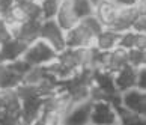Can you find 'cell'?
<instances>
[{
	"instance_id": "obj_17",
	"label": "cell",
	"mask_w": 146,
	"mask_h": 125,
	"mask_svg": "<svg viewBox=\"0 0 146 125\" xmlns=\"http://www.w3.org/2000/svg\"><path fill=\"white\" fill-rule=\"evenodd\" d=\"M92 78H94V84L100 86L102 90H106L107 94L111 92H117L115 86V78H113V72L107 71L104 68H96L92 71Z\"/></svg>"
},
{
	"instance_id": "obj_31",
	"label": "cell",
	"mask_w": 146,
	"mask_h": 125,
	"mask_svg": "<svg viewBox=\"0 0 146 125\" xmlns=\"http://www.w3.org/2000/svg\"><path fill=\"white\" fill-rule=\"evenodd\" d=\"M11 38V32H9V27L6 24V21L0 18V44L2 42H5L6 39H9Z\"/></svg>"
},
{
	"instance_id": "obj_32",
	"label": "cell",
	"mask_w": 146,
	"mask_h": 125,
	"mask_svg": "<svg viewBox=\"0 0 146 125\" xmlns=\"http://www.w3.org/2000/svg\"><path fill=\"white\" fill-rule=\"evenodd\" d=\"M14 3H15V0H0V18L12 8Z\"/></svg>"
},
{
	"instance_id": "obj_18",
	"label": "cell",
	"mask_w": 146,
	"mask_h": 125,
	"mask_svg": "<svg viewBox=\"0 0 146 125\" xmlns=\"http://www.w3.org/2000/svg\"><path fill=\"white\" fill-rule=\"evenodd\" d=\"M119 45L127 48H146V33H139L134 30L122 32L119 36Z\"/></svg>"
},
{
	"instance_id": "obj_23",
	"label": "cell",
	"mask_w": 146,
	"mask_h": 125,
	"mask_svg": "<svg viewBox=\"0 0 146 125\" xmlns=\"http://www.w3.org/2000/svg\"><path fill=\"white\" fill-rule=\"evenodd\" d=\"M128 65L140 68L146 65V48H129L128 50Z\"/></svg>"
},
{
	"instance_id": "obj_5",
	"label": "cell",
	"mask_w": 146,
	"mask_h": 125,
	"mask_svg": "<svg viewBox=\"0 0 146 125\" xmlns=\"http://www.w3.org/2000/svg\"><path fill=\"white\" fill-rule=\"evenodd\" d=\"M89 124H96V125L117 124V115H116L115 107L109 101L92 102V112H90Z\"/></svg>"
},
{
	"instance_id": "obj_13",
	"label": "cell",
	"mask_w": 146,
	"mask_h": 125,
	"mask_svg": "<svg viewBox=\"0 0 146 125\" xmlns=\"http://www.w3.org/2000/svg\"><path fill=\"white\" fill-rule=\"evenodd\" d=\"M90 112H92V101L90 100H86L83 102L74 104L72 108L69 110V113L66 115V118H65V124H77V125L89 124Z\"/></svg>"
},
{
	"instance_id": "obj_19",
	"label": "cell",
	"mask_w": 146,
	"mask_h": 125,
	"mask_svg": "<svg viewBox=\"0 0 146 125\" xmlns=\"http://www.w3.org/2000/svg\"><path fill=\"white\" fill-rule=\"evenodd\" d=\"M36 86V90H38V95L45 98V96L54 94V92L59 89V80L51 74H45L38 83L35 84Z\"/></svg>"
},
{
	"instance_id": "obj_29",
	"label": "cell",
	"mask_w": 146,
	"mask_h": 125,
	"mask_svg": "<svg viewBox=\"0 0 146 125\" xmlns=\"http://www.w3.org/2000/svg\"><path fill=\"white\" fill-rule=\"evenodd\" d=\"M131 30L139 32V33H146V14H140L139 17L134 20L131 26Z\"/></svg>"
},
{
	"instance_id": "obj_25",
	"label": "cell",
	"mask_w": 146,
	"mask_h": 125,
	"mask_svg": "<svg viewBox=\"0 0 146 125\" xmlns=\"http://www.w3.org/2000/svg\"><path fill=\"white\" fill-rule=\"evenodd\" d=\"M72 6L80 20L94 14V5L90 3V0H72Z\"/></svg>"
},
{
	"instance_id": "obj_4",
	"label": "cell",
	"mask_w": 146,
	"mask_h": 125,
	"mask_svg": "<svg viewBox=\"0 0 146 125\" xmlns=\"http://www.w3.org/2000/svg\"><path fill=\"white\" fill-rule=\"evenodd\" d=\"M41 21L42 20H26L23 23H11L8 24L11 36L14 38H20L24 42H33L35 39L39 38V32H41Z\"/></svg>"
},
{
	"instance_id": "obj_35",
	"label": "cell",
	"mask_w": 146,
	"mask_h": 125,
	"mask_svg": "<svg viewBox=\"0 0 146 125\" xmlns=\"http://www.w3.org/2000/svg\"><path fill=\"white\" fill-rule=\"evenodd\" d=\"M24 2H39V0H24Z\"/></svg>"
},
{
	"instance_id": "obj_33",
	"label": "cell",
	"mask_w": 146,
	"mask_h": 125,
	"mask_svg": "<svg viewBox=\"0 0 146 125\" xmlns=\"http://www.w3.org/2000/svg\"><path fill=\"white\" fill-rule=\"evenodd\" d=\"M110 2L117 5V6H125V5H134L136 0H110Z\"/></svg>"
},
{
	"instance_id": "obj_34",
	"label": "cell",
	"mask_w": 146,
	"mask_h": 125,
	"mask_svg": "<svg viewBox=\"0 0 146 125\" xmlns=\"http://www.w3.org/2000/svg\"><path fill=\"white\" fill-rule=\"evenodd\" d=\"M2 113H3V110L0 108V124H2Z\"/></svg>"
},
{
	"instance_id": "obj_36",
	"label": "cell",
	"mask_w": 146,
	"mask_h": 125,
	"mask_svg": "<svg viewBox=\"0 0 146 125\" xmlns=\"http://www.w3.org/2000/svg\"><path fill=\"white\" fill-rule=\"evenodd\" d=\"M0 62H2V56H0Z\"/></svg>"
},
{
	"instance_id": "obj_24",
	"label": "cell",
	"mask_w": 146,
	"mask_h": 125,
	"mask_svg": "<svg viewBox=\"0 0 146 125\" xmlns=\"http://www.w3.org/2000/svg\"><path fill=\"white\" fill-rule=\"evenodd\" d=\"M59 3H60V0H39L41 12H42V20H45V18H54L57 9H59Z\"/></svg>"
},
{
	"instance_id": "obj_3",
	"label": "cell",
	"mask_w": 146,
	"mask_h": 125,
	"mask_svg": "<svg viewBox=\"0 0 146 125\" xmlns=\"http://www.w3.org/2000/svg\"><path fill=\"white\" fill-rule=\"evenodd\" d=\"M65 42L66 47L78 48V47H94L95 35L86 27L82 21H78L71 29L65 30Z\"/></svg>"
},
{
	"instance_id": "obj_1",
	"label": "cell",
	"mask_w": 146,
	"mask_h": 125,
	"mask_svg": "<svg viewBox=\"0 0 146 125\" xmlns=\"http://www.w3.org/2000/svg\"><path fill=\"white\" fill-rule=\"evenodd\" d=\"M56 57H57V51L41 38L30 42L23 54V59L30 65H45L48 62L54 61Z\"/></svg>"
},
{
	"instance_id": "obj_27",
	"label": "cell",
	"mask_w": 146,
	"mask_h": 125,
	"mask_svg": "<svg viewBox=\"0 0 146 125\" xmlns=\"http://www.w3.org/2000/svg\"><path fill=\"white\" fill-rule=\"evenodd\" d=\"M80 21H82V23H83L86 27H88V29H89V30H90L95 36L98 35L102 29H104V26H102V24L100 23V20L96 18L94 14H92V15H88V17H84V18H82Z\"/></svg>"
},
{
	"instance_id": "obj_21",
	"label": "cell",
	"mask_w": 146,
	"mask_h": 125,
	"mask_svg": "<svg viewBox=\"0 0 146 125\" xmlns=\"http://www.w3.org/2000/svg\"><path fill=\"white\" fill-rule=\"evenodd\" d=\"M47 74L44 65H30V68L23 74L21 77V81L27 84H36L44 75Z\"/></svg>"
},
{
	"instance_id": "obj_20",
	"label": "cell",
	"mask_w": 146,
	"mask_h": 125,
	"mask_svg": "<svg viewBox=\"0 0 146 125\" xmlns=\"http://www.w3.org/2000/svg\"><path fill=\"white\" fill-rule=\"evenodd\" d=\"M116 115H117V124H123V125H136V124H143L145 122V116L134 113L131 110L125 108L122 104L115 107Z\"/></svg>"
},
{
	"instance_id": "obj_28",
	"label": "cell",
	"mask_w": 146,
	"mask_h": 125,
	"mask_svg": "<svg viewBox=\"0 0 146 125\" xmlns=\"http://www.w3.org/2000/svg\"><path fill=\"white\" fill-rule=\"evenodd\" d=\"M8 63H9V66L12 68L15 72H18V74L21 75V77H23V74L30 68V63H29V62H26L23 57L14 59V61H11V62H8Z\"/></svg>"
},
{
	"instance_id": "obj_30",
	"label": "cell",
	"mask_w": 146,
	"mask_h": 125,
	"mask_svg": "<svg viewBox=\"0 0 146 125\" xmlns=\"http://www.w3.org/2000/svg\"><path fill=\"white\" fill-rule=\"evenodd\" d=\"M136 88L137 89H146V66L137 68V77H136Z\"/></svg>"
},
{
	"instance_id": "obj_11",
	"label": "cell",
	"mask_w": 146,
	"mask_h": 125,
	"mask_svg": "<svg viewBox=\"0 0 146 125\" xmlns=\"http://www.w3.org/2000/svg\"><path fill=\"white\" fill-rule=\"evenodd\" d=\"M128 63V50L121 45H117L111 50L106 51V59H104V69L115 74L117 69L125 66Z\"/></svg>"
},
{
	"instance_id": "obj_15",
	"label": "cell",
	"mask_w": 146,
	"mask_h": 125,
	"mask_svg": "<svg viewBox=\"0 0 146 125\" xmlns=\"http://www.w3.org/2000/svg\"><path fill=\"white\" fill-rule=\"evenodd\" d=\"M119 36L121 33H117L110 27H104L98 35L95 36V47L98 50L102 51H109L111 48H115L119 45Z\"/></svg>"
},
{
	"instance_id": "obj_9",
	"label": "cell",
	"mask_w": 146,
	"mask_h": 125,
	"mask_svg": "<svg viewBox=\"0 0 146 125\" xmlns=\"http://www.w3.org/2000/svg\"><path fill=\"white\" fill-rule=\"evenodd\" d=\"M42 96H33L29 100L21 101V108H20V116H21V124H36L38 118L42 110Z\"/></svg>"
},
{
	"instance_id": "obj_12",
	"label": "cell",
	"mask_w": 146,
	"mask_h": 125,
	"mask_svg": "<svg viewBox=\"0 0 146 125\" xmlns=\"http://www.w3.org/2000/svg\"><path fill=\"white\" fill-rule=\"evenodd\" d=\"M136 77H137V68L131 66V65H125L121 69L113 74L115 78V86L117 92H123L128 90L131 88H136Z\"/></svg>"
},
{
	"instance_id": "obj_2",
	"label": "cell",
	"mask_w": 146,
	"mask_h": 125,
	"mask_svg": "<svg viewBox=\"0 0 146 125\" xmlns=\"http://www.w3.org/2000/svg\"><path fill=\"white\" fill-rule=\"evenodd\" d=\"M39 38L50 44L59 53L66 47L65 42V30L62 29L54 18H45L41 21V32Z\"/></svg>"
},
{
	"instance_id": "obj_6",
	"label": "cell",
	"mask_w": 146,
	"mask_h": 125,
	"mask_svg": "<svg viewBox=\"0 0 146 125\" xmlns=\"http://www.w3.org/2000/svg\"><path fill=\"white\" fill-rule=\"evenodd\" d=\"M121 104L134 113L145 116L146 113V94L145 90L131 88L128 90L121 92Z\"/></svg>"
},
{
	"instance_id": "obj_26",
	"label": "cell",
	"mask_w": 146,
	"mask_h": 125,
	"mask_svg": "<svg viewBox=\"0 0 146 125\" xmlns=\"http://www.w3.org/2000/svg\"><path fill=\"white\" fill-rule=\"evenodd\" d=\"M15 94H17V96L20 98V101L33 98V96H39L35 84H27V83H23V81L15 88Z\"/></svg>"
},
{
	"instance_id": "obj_10",
	"label": "cell",
	"mask_w": 146,
	"mask_h": 125,
	"mask_svg": "<svg viewBox=\"0 0 146 125\" xmlns=\"http://www.w3.org/2000/svg\"><path fill=\"white\" fill-rule=\"evenodd\" d=\"M54 20L57 21L59 26H60L63 30L71 29L72 26H75L78 23L80 18H78V15L75 14V9L72 6V0H60Z\"/></svg>"
},
{
	"instance_id": "obj_16",
	"label": "cell",
	"mask_w": 146,
	"mask_h": 125,
	"mask_svg": "<svg viewBox=\"0 0 146 125\" xmlns=\"http://www.w3.org/2000/svg\"><path fill=\"white\" fill-rule=\"evenodd\" d=\"M21 83V75L9 66L8 62H0V89H15Z\"/></svg>"
},
{
	"instance_id": "obj_7",
	"label": "cell",
	"mask_w": 146,
	"mask_h": 125,
	"mask_svg": "<svg viewBox=\"0 0 146 125\" xmlns=\"http://www.w3.org/2000/svg\"><path fill=\"white\" fill-rule=\"evenodd\" d=\"M139 11L136 8V5H125V6H119L116 12V18L113 21V24L110 26V29H113L117 33L122 32L131 30V26L134 23V20L139 17Z\"/></svg>"
},
{
	"instance_id": "obj_8",
	"label": "cell",
	"mask_w": 146,
	"mask_h": 125,
	"mask_svg": "<svg viewBox=\"0 0 146 125\" xmlns=\"http://www.w3.org/2000/svg\"><path fill=\"white\" fill-rule=\"evenodd\" d=\"M27 42H24L20 38H14L11 36L9 39L0 44V56H2L3 62H11L14 59L23 57V54L27 48Z\"/></svg>"
},
{
	"instance_id": "obj_22",
	"label": "cell",
	"mask_w": 146,
	"mask_h": 125,
	"mask_svg": "<svg viewBox=\"0 0 146 125\" xmlns=\"http://www.w3.org/2000/svg\"><path fill=\"white\" fill-rule=\"evenodd\" d=\"M20 8L24 11L26 17L30 20H42V12H41V5L39 2H24V0H15Z\"/></svg>"
},
{
	"instance_id": "obj_14",
	"label": "cell",
	"mask_w": 146,
	"mask_h": 125,
	"mask_svg": "<svg viewBox=\"0 0 146 125\" xmlns=\"http://www.w3.org/2000/svg\"><path fill=\"white\" fill-rule=\"evenodd\" d=\"M117 5L111 3L110 0H101L94 6V15L100 20V23L104 27H110L116 18Z\"/></svg>"
}]
</instances>
